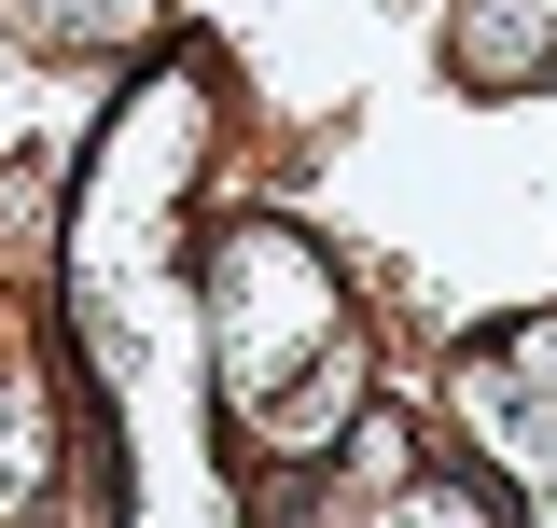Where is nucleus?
I'll use <instances>...</instances> for the list:
<instances>
[{"instance_id": "obj_3", "label": "nucleus", "mask_w": 557, "mask_h": 528, "mask_svg": "<svg viewBox=\"0 0 557 528\" xmlns=\"http://www.w3.org/2000/svg\"><path fill=\"white\" fill-rule=\"evenodd\" d=\"M28 42H139L153 28V0H0Z\"/></svg>"}, {"instance_id": "obj_2", "label": "nucleus", "mask_w": 557, "mask_h": 528, "mask_svg": "<svg viewBox=\"0 0 557 528\" xmlns=\"http://www.w3.org/2000/svg\"><path fill=\"white\" fill-rule=\"evenodd\" d=\"M460 431L516 473L530 515H557V320H516L460 362Z\"/></svg>"}, {"instance_id": "obj_1", "label": "nucleus", "mask_w": 557, "mask_h": 528, "mask_svg": "<svg viewBox=\"0 0 557 528\" xmlns=\"http://www.w3.org/2000/svg\"><path fill=\"white\" fill-rule=\"evenodd\" d=\"M196 306H209V376H223V417H237L251 460H321L362 431V334H348L335 264L293 223L209 237Z\"/></svg>"}]
</instances>
